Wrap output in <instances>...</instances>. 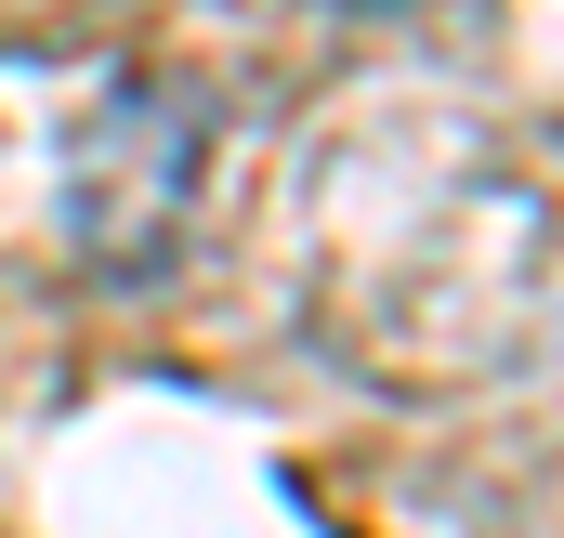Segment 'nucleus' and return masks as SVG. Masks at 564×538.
<instances>
[{
    "label": "nucleus",
    "instance_id": "nucleus-1",
    "mask_svg": "<svg viewBox=\"0 0 564 538\" xmlns=\"http://www.w3.org/2000/svg\"><path fill=\"white\" fill-rule=\"evenodd\" d=\"M197 184H210V79L119 66L66 144V250L93 276H158L197 224Z\"/></svg>",
    "mask_w": 564,
    "mask_h": 538
},
{
    "label": "nucleus",
    "instance_id": "nucleus-2",
    "mask_svg": "<svg viewBox=\"0 0 564 538\" xmlns=\"http://www.w3.org/2000/svg\"><path fill=\"white\" fill-rule=\"evenodd\" d=\"M315 13H408V0H315Z\"/></svg>",
    "mask_w": 564,
    "mask_h": 538
}]
</instances>
